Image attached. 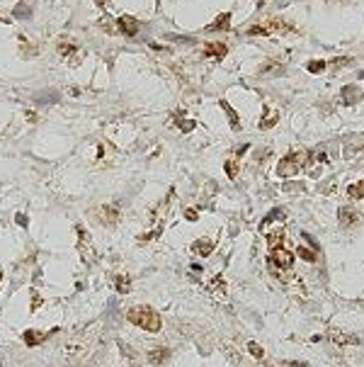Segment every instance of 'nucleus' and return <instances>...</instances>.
<instances>
[{
    "label": "nucleus",
    "mask_w": 364,
    "mask_h": 367,
    "mask_svg": "<svg viewBox=\"0 0 364 367\" xmlns=\"http://www.w3.org/2000/svg\"><path fill=\"white\" fill-rule=\"evenodd\" d=\"M275 367H303V365H275Z\"/></svg>",
    "instance_id": "2eb2a0df"
},
{
    "label": "nucleus",
    "mask_w": 364,
    "mask_h": 367,
    "mask_svg": "<svg viewBox=\"0 0 364 367\" xmlns=\"http://www.w3.org/2000/svg\"><path fill=\"white\" fill-rule=\"evenodd\" d=\"M352 221H355V212L347 209V207H343V209H340V224H343V226H350Z\"/></svg>",
    "instance_id": "423d86ee"
},
{
    "label": "nucleus",
    "mask_w": 364,
    "mask_h": 367,
    "mask_svg": "<svg viewBox=\"0 0 364 367\" xmlns=\"http://www.w3.org/2000/svg\"><path fill=\"white\" fill-rule=\"evenodd\" d=\"M119 290H122V292H129V290H131V287H129V280H127V277H122V280H119Z\"/></svg>",
    "instance_id": "4468645a"
},
{
    "label": "nucleus",
    "mask_w": 364,
    "mask_h": 367,
    "mask_svg": "<svg viewBox=\"0 0 364 367\" xmlns=\"http://www.w3.org/2000/svg\"><path fill=\"white\" fill-rule=\"evenodd\" d=\"M170 353L165 350V348H160V350H153L148 358H150V363H165V358H168Z\"/></svg>",
    "instance_id": "0eeeda50"
},
{
    "label": "nucleus",
    "mask_w": 364,
    "mask_h": 367,
    "mask_svg": "<svg viewBox=\"0 0 364 367\" xmlns=\"http://www.w3.org/2000/svg\"><path fill=\"white\" fill-rule=\"evenodd\" d=\"M330 338H333L335 343H340V345L357 343V338H355V336H350V333H345V331H338V328H333V331H330Z\"/></svg>",
    "instance_id": "20e7f679"
},
{
    "label": "nucleus",
    "mask_w": 364,
    "mask_h": 367,
    "mask_svg": "<svg viewBox=\"0 0 364 367\" xmlns=\"http://www.w3.org/2000/svg\"><path fill=\"white\" fill-rule=\"evenodd\" d=\"M24 338H27V343H29V345H37V343L42 341V336H37V333H32V331H29V333H24Z\"/></svg>",
    "instance_id": "9b49d317"
},
{
    "label": "nucleus",
    "mask_w": 364,
    "mask_h": 367,
    "mask_svg": "<svg viewBox=\"0 0 364 367\" xmlns=\"http://www.w3.org/2000/svg\"><path fill=\"white\" fill-rule=\"evenodd\" d=\"M102 214H105V221H107V224H112V221L119 219V209H114V207H105Z\"/></svg>",
    "instance_id": "6e6552de"
},
{
    "label": "nucleus",
    "mask_w": 364,
    "mask_h": 367,
    "mask_svg": "<svg viewBox=\"0 0 364 367\" xmlns=\"http://www.w3.org/2000/svg\"><path fill=\"white\" fill-rule=\"evenodd\" d=\"M207 54H209V56H214V54H216V56H223V54H226V46H223V44H209V46H207Z\"/></svg>",
    "instance_id": "1a4fd4ad"
},
{
    "label": "nucleus",
    "mask_w": 364,
    "mask_h": 367,
    "mask_svg": "<svg viewBox=\"0 0 364 367\" xmlns=\"http://www.w3.org/2000/svg\"><path fill=\"white\" fill-rule=\"evenodd\" d=\"M119 27L124 29V34H136V32H139V22H136L134 17H129V15L119 17Z\"/></svg>",
    "instance_id": "7ed1b4c3"
},
{
    "label": "nucleus",
    "mask_w": 364,
    "mask_h": 367,
    "mask_svg": "<svg viewBox=\"0 0 364 367\" xmlns=\"http://www.w3.org/2000/svg\"><path fill=\"white\" fill-rule=\"evenodd\" d=\"M350 197H355V200L364 197V180H362V183H357V185H352V187H350Z\"/></svg>",
    "instance_id": "9d476101"
},
{
    "label": "nucleus",
    "mask_w": 364,
    "mask_h": 367,
    "mask_svg": "<svg viewBox=\"0 0 364 367\" xmlns=\"http://www.w3.org/2000/svg\"><path fill=\"white\" fill-rule=\"evenodd\" d=\"M127 316L134 326H139L144 331H158L160 328V316L150 306H134V309H129Z\"/></svg>",
    "instance_id": "f257e3e1"
},
{
    "label": "nucleus",
    "mask_w": 364,
    "mask_h": 367,
    "mask_svg": "<svg viewBox=\"0 0 364 367\" xmlns=\"http://www.w3.org/2000/svg\"><path fill=\"white\" fill-rule=\"evenodd\" d=\"M105 2H107V0H97V5H105Z\"/></svg>",
    "instance_id": "dca6fc26"
},
{
    "label": "nucleus",
    "mask_w": 364,
    "mask_h": 367,
    "mask_svg": "<svg viewBox=\"0 0 364 367\" xmlns=\"http://www.w3.org/2000/svg\"><path fill=\"white\" fill-rule=\"evenodd\" d=\"M308 71L318 73V71H323V64H321V61H313V64H308Z\"/></svg>",
    "instance_id": "f8f14e48"
},
{
    "label": "nucleus",
    "mask_w": 364,
    "mask_h": 367,
    "mask_svg": "<svg viewBox=\"0 0 364 367\" xmlns=\"http://www.w3.org/2000/svg\"><path fill=\"white\" fill-rule=\"evenodd\" d=\"M250 353H253L255 358H262V348H260V345H255V343H250Z\"/></svg>",
    "instance_id": "ddd939ff"
},
{
    "label": "nucleus",
    "mask_w": 364,
    "mask_h": 367,
    "mask_svg": "<svg viewBox=\"0 0 364 367\" xmlns=\"http://www.w3.org/2000/svg\"><path fill=\"white\" fill-rule=\"evenodd\" d=\"M0 277H2V273H0Z\"/></svg>",
    "instance_id": "f3484780"
},
{
    "label": "nucleus",
    "mask_w": 364,
    "mask_h": 367,
    "mask_svg": "<svg viewBox=\"0 0 364 367\" xmlns=\"http://www.w3.org/2000/svg\"><path fill=\"white\" fill-rule=\"evenodd\" d=\"M192 248H194V251H197V253H199V255H209V253H212V248H214V246H212V243H209V241H207V238H202V241H197V243H194V246H192Z\"/></svg>",
    "instance_id": "39448f33"
},
{
    "label": "nucleus",
    "mask_w": 364,
    "mask_h": 367,
    "mask_svg": "<svg viewBox=\"0 0 364 367\" xmlns=\"http://www.w3.org/2000/svg\"><path fill=\"white\" fill-rule=\"evenodd\" d=\"M272 263H277L279 268H291V263H294V253L287 251V248H272Z\"/></svg>",
    "instance_id": "f03ea898"
}]
</instances>
